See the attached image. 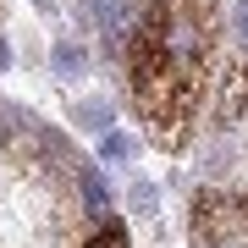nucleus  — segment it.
Returning <instances> with one entry per match:
<instances>
[{
  "instance_id": "6e6552de",
  "label": "nucleus",
  "mask_w": 248,
  "mask_h": 248,
  "mask_svg": "<svg viewBox=\"0 0 248 248\" xmlns=\"http://www.w3.org/2000/svg\"><path fill=\"white\" fill-rule=\"evenodd\" d=\"M78 122L105 133V127H110V105H105V99H83V105H78Z\"/></svg>"
},
{
  "instance_id": "39448f33",
  "label": "nucleus",
  "mask_w": 248,
  "mask_h": 248,
  "mask_svg": "<svg viewBox=\"0 0 248 248\" xmlns=\"http://www.w3.org/2000/svg\"><path fill=\"white\" fill-rule=\"evenodd\" d=\"M72 171H78V187H83V204H89V210H105V204H110V182L99 177L94 166H72Z\"/></svg>"
},
{
  "instance_id": "ddd939ff",
  "label": "nucleus",
  "mask_w": 248,
  "mask_h": 248,
  "mask_svg": "<svg viewBox=\"0 0 248 248\" xmlns=\"http://www.w3.org/2000/svg\"><path fill=\"white\" fill-rule=\"evenodd\" d=\"M33 6H55V0H33Z\"/></svg>"
},
{
  "instance_id": "20e7f679",
  "label": "nucleus",
  "mask_w": 248,
  "mask_h": 248,
  "mask_svg": "<svg viewBox=\"0 0 248 248\" xmlns=\"http://www.w3.org/2000/svg\"><path fill=\"white\" fill-rule=\"evenodd\" d=\"M248 110V50L226 61V78H221V122H237Z\"/></svg>"
},
{
  "instance_id": "f257e3e1",
  "label": "nucleus",
  "mask_w": 248,
  "mask_h": 248,
  "mask_svg": "<svg viewBox=\"0 0 248 248\" xmlns=\"http://www.w3.org/2000/svg\"><path fill=\"white\" fill-rule=\"evenodd\" d=\"M215 6L210 0H155L133 17V105L160 149H182L199 122V99L210 83Z\"/></svg>"
},
{
  "instance_id": "7ed1b4c3",
  "label": "nucleus",
  "mask_w": 248,
  "mask_h": 248,
  "mask_svg": "<svg viewBox=\"0 0 248 248\" xmlns=\"http://www.w3.org/2000/svg\"><path fill=\"white\" fill-rule=\"evenodd\" d=\"M133 0H89V22H99V33H105V50H122L127 33H133Z\"/></svg>"
},
{
  "instance_id": "1a4fd4ad",
  "label": "nucleus",
  "mask_w": 248,
  "mask_h": 248,
  "mask_svg": "<svg viewBox=\"0 0 248 248\" xmlns=\"http://www.w3.org/2000/svg\"><path fill=\"white\" fill-rule=\"evenodd\" d=\"M99 155H105V160H127V155H133V143L116 133V127H105V138H99Z\"/></svg>"
},
{
  "instance_id": "f8f14e48",
  "label": "nucleus",
  "mask_w": 248,
  "mask_h": 248,
  "mask_svg": "<svg viewBox=\"0 0 248 248\" xmlns=\"http://www.w3.org/2000/svg\"><path fill=\"white\" fill-rule=\"evenodd\" d=\"M0 66H11V45H6V33H0Z\"/></svg>"
},
{
  "instance_id": "423d86ee",
  "label": "nucleus",
  "mask_w": 248,
  "mask_h": 248,
  "mask_svg": "<svg viewBox=\"0 0 248 248\" xmlns=\"http://www.w3.org/2000/svg\"><path fill=\"white\" fill-rule=\"evenodd\" d=\"M50 66L61 72V78H83L89 55H83V45H72V39H66V45H55V50H50Z\"/></svg>"
},
{
  "instance_id": "9d476101",
  "label": "nucleus",
  "mask_w": 248,
  "mask_h": 248,
  "mask_svg": "<svg viewBox=\"0 0 248 248\" xmlns=\"http://www.w3.org/2000/svg\"><path fill=\"white\" fill-rule=\"evenodd\" d=\"M133 210H138V215H155V210H160L155 182H138V187H133Z\"/></svg>"
},
{
  "instance_id": "0eeeda50",
  "label": "nucleus",
  "mask_w": 248,
  "mask_h": 248,
  "mask_svg": "<svg viewBox=\"0 0 248 248\" xmlns=\"http://www.w3.org/2000/svg\"><path fill=\"white\" fill-rule=\"evenodd\" d=\"M83 248H133V243H127V226L116 221V215H105V221H99V232H94Z\"/></svg>"
},
{
  "instance_id": "f03ea898",
  "label": "nucleus",
  "mask_w": 248,
  "mask_h": 248,
  "mask_svg": "<svg viewBox=\"0 0 248 248\" xmlns=\"http://www.w3.org/2000/svg\"><path fill=\"white\" fill-rule=\"evenodd\" d=\"M193 232L204 243L226 248L232 237H248V193H232V187H210L193 204Z\"/></svg>"
},
{
  "instance_id": "9b49d317",
  "label": "nucleus",
  "mask_w": 248,
  "mask_h": 248,
  "mask_svg": "<svg viewBox=\"0 0 248 248\" xmlns=\"http://www.w3.org/2000/svg\"><path fill=\"white\" fill-rule=\"evenodd\" d=\"M232 28H237V39L248 45V0H237V6H232Z\"/></svg>"
}]
</instances>
